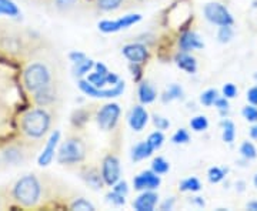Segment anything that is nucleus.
<instances>
[{
	"label": "nucleus",
	"mask_w": 257,
	"mask_h": 211,
	"mask_svg": "<svg viewBox=\"0 0 257 211\" xmlns=\"http://www.w3.org/2000/svg\"><path fill=\"white\" fill-rule=\"evenodd\" d=\"M40 193H42V187L35 175L22 177L16 183L15 190H13V195H15L16 201L25 207H33L39 201Z\"/></svg>",
	"instance_id": "obj_1"
},
{
	"label": "nucleus",
	"mask_w": 257,
	"mask_h": 211,
	"mask_svg": "<svg viewBox=\"0 0 257 211\" xmlns=\"http://www.w3.org/2000/svg\"><path fill=\"white\" fill-rule=\"evenodd\" d=\"M50 126V116L43 109H35L26 113L22 119V130L29 137H42Z\"/></svg>",
	"instance_id": "obj_2"
},
{
	"label": "nucleus",
	"mask_w": 257,
	"mask_h": 211,
	"mask_svg": "<svg viewBox=\"0 0 257 211\" xmlns=\"http://www.w3.org/2000/svg\"><path fill=\"white\" fill-rule=\"evenodd\" d=\"M23 82L29 92L36 93L40 89L49 86L50 83V72L43 63H33L25 70Z\"/></svg>",
	"instance_id": "obj_3"
},
{
	"label": "nucleus",
	"mask_w": 257,
	"mask_h": 211,
	"mask_svg": "<svg viewBox=\"0 0 257 211\" xmlns=\"http://www.w3.org/2000/svg\"><path fill=\"white\" fill-rule=\"evenodd\" d=\"M84 157V144L77 138H70L64 141L59 148L57 160L60 164H73Z\"/></svg>",
	"instance_id": "obj_4"
},
{
	"label": "nucleus",
	"mask_w": 257,
	"mask_h": 211,
	"mask_svg": "<svg viewBox=\"0 0 257 211\" xmlns=\"http://www.w3.org/2000/svg\"><path fill=\"white\" fill-rule=\"evenodd\" d=\"M204 16L206 19L219 26H231L233 25V16L230 12L220 3H207L204 6Z\"/></svg>",
	"instance_id": "obj_5"
},
{
	"label": "nucleus",
	"mask_w": 257,
	"mask_h": 211,
	"mask_svg": "<svg viewBox=\"0 0 257 211\" xmlns=\"http://www.w3.org/2000/svg\"><path fill=\"white\" fill-rule=\"evenodd\" d=\"M120 107L117 104H106L97 114V123L103 130H111L119 119Z\"/></svg>",
	"instance_id": "obj_6"
},
{
	"label": "nucleus",
	"mask_w": 257,
	"mask_h": 211,
	"mask_svg": "<svg viewBox=\"0 0 257 211\" xmlns=\"http://www.w3.org/2000/svg\"><path fill=\"white\" fill-rule=\"evenodd\" d=\"M79 87H80L86 94H89V96H92V97H117V96H120V94L123 93V90H124V83L119 82L116 84V87H113V89H109V90H100L99 87H94L92 83L82 80V82L79 83Z\"/></svg>",
	"instance_id": "obj_7"
},
{
	"label": "nucleus",
	"mask_w": 257,
	"mask_h": 211,
	"mask_svg": "<svg viewBox=\"0 0 257 211\" xmlns=\"http://www.w3.org/2000/svg\"><path fill=\"white\" fill-rule=\"evenodd\" d=\"M101 175H103V181L109 185L117 183L120 177V165L119 160L114 156H109L104 158L103 161V170H101Z\"/></svg>",
	"instance_id": "obj_8"
},
{
	"label": "nucleus",
	"mask_w": 257,
	"mask_h": 211,
	"mask_svg": "<svg viewBox=\"0 0 257 211\" xmlns=\"http://www.w3.org/2000/svg\"><path fill=\"white\" fill-rule=\"evenodd\" d=\"M140 19L142 18H140L139 15H127V16L119 19V20H116V22L103 20V22L99 23V29H100L101 32H104V33L119 32L121 29H126L128 28V26H132V25H135V23H138Z\"/></svg>",
	"instance_id": "obj_9"
},
{
	"label": "nucleus",
	"mask_w": 257,
	"mask_h": 211,
	"mask_svg": "<svg viewBox=\"0 0 257 211\" xmlns=\"http://www.w3.org/2000/svg\"><path fill=\"white\" fill-rule=\"evenodd\" d=\"M133 184L136 190H155L160 184V178L155 171H143L135 178Z\"/></svg>",
	"instance_id": "obj_10"
},
{
	"label": "nucleus",
	"mask_w": 257,
	"mask_h": 211,
	"mask_svg": "<svg viewBox=\"0 0 257 211\" xmlns=\"http://www.w3.org/2000/svg\"><path fill=\"white\" fill-rule=\"evenodd\" d=\"M2 160L8 165H19L25 163L26 160V153L23 151V148L18 146L8 147L3 154H2Z\"/></svg>",
	"instance_id": "obj_11"
},
{
	"label": "nucleus",
	"mask_w": 257,
	"mask_h": 211,
	"mask_svg": "<svg viewBox=\"0 0 257 211\" xmlns=\"http://www.w3.org/2000/svg\"><path fill=\"white\" fill-rule=\"evenodd\" d=\"M123 55L127 57L132 63H143L147 57L146 47L142 45H127L123 47Z\"/></svg>",
	"instance_id": "obj_12"
},
{
	"label": "nucleus",
	"mask_w": 257,
	"mask_h": 211,
	"mask_svg": "<svg viewBox=\"0 0 257 211\" xmlns=\"http://www.w3.org/2000/svg\"><path fill=\"white\" fill-rule=\"evenodd\" d=\"M59 137H60V133H59V131H55V133L52 134V137L49 138V141H47L43 153L39 157V164L49 165L52 163V160H53V157H55V150L56 146H57V141H59Z\"/></svg>",
	"instance_id": "obj_13"
},
{
	"label": "nucleus",
	"mask_w": 257,
	"mask_h": 211,
	"mask_svg": "<svg viewBox=\"0 0 257 211\" xmlns=\"http://www.w3.org/2000/svg\"><path fill=\"white\" fill-rule=\"evenodd\" d=\"M128 123H130V127L136 131L143 130V127L146 126L147 123V113L146 110L142 107V106H136L132 113H130V117H128Z\"/></svg>",
	"instance_id": "obj_14"
},
{
	"label": "nucleus",
	"mask_w": 257,
	"mask_h": 211,
	"mask_svg": "<svg viewBox=\"0 0 257 211\" xmlns=\"http://www.w3.org/2000/svg\"><path fill=\"white\" fill-rule=\"evenodd\" d=\"M157 194L152 193V191H146L143 193L140 197H138V200L133 202V207L138 211H152L155 208L157 202Z\"/></svg>",
	"instance_id": "obj_15"
},
{
	"label": "nucleus",
	"mask_w": 257,
	"mask_h": 211,
	"mask_svg": "<svg viewBox=\"0 0 257 211\" xmlns=\"http://www.w3.org/2000/svg\"><path fill=\"white\" fill-rule=\"evenodd\" d=\"M180 49L183 52H189V50H194V49H202L203 43L200 42V37L197 36L193 32H187L184 33L182 39H180Z\"/></svg>",
	"instance_id": "obj_16"
},
{
	"label": "nucleus",
	"mask_w": 257,
	"mask_h": 211,
	"mask_svg": "<svg viewBox=\"0 0 257 211\" xmlns=\"http://www.w3.org/2000/svg\"><path fill=\"white\" fill-rule=\"evenodd\" d=\"M153 147L150 146V143L149 141H142V143H139L138 146H135V148L132 150V158L135 160V161H139V160H143V158H146L149 157L152 153H153Z\"/></svg>",
	"instance_id": "obj_17"
},
{
	"label": "nucleus",
	"mask_w": 257,
	"mask_h": 211,
	"mask_svg": "<svg viewBox=\"0 0 257 211\" xmlns=\"http://www.w3.org/2000/svg\"><path fill=\"white\" fill-rule=\"evenodd\" d=\"M176 63L182 70L187 72V73H194L196 72V60L193 59L192 56L180 53L176 57Z\"/></svg>",
	"instance_id": "obj_18"
},
{
	"label": "nucleus",
	"mask_w": 257,
	"mask_h": 211,
	"mask_svg": "<svg viewBox=\"0 0 257 211\" xmlns=\"http://www.w3.org/2000/svg\"><path fill=\"white\" fill-rule=\"evenodd\" d=\"M139 96H140V101L147 104V103H152L156 99V92L149 83H142L139 87Z\"/></svg>",
	"instance_id": "obj_19"
},
{
	"label": "nucleus",
	"mask_w": 257,
	"mask_h": 211,
	"mask_svg": "<svg viewBox=\"0 0 257 211\" xmlns=\"http://www.w3.org/2000/svg\"><path fill=\"white\" fill-rule=\"evenodd\" d=\"M36 96H35V99L39 104H49L50 101H53L55 99V93H53V89L50 87V84L46 86V87H43V89H40L39 92L35 93Z\"/></svg>",
	"instance_id": "obj_20"
},
{
	"label": "nucleus",
	"mask_w": 257,
	"mask_h": 211,
	"mask_svg": "<svg viewBox=\"0 0 257 211\" xmlns=\"http://www.w3.org/2000/svg\"><path fill=\"white\" fill-rule=\"evenodd\" d=\"M0 15L10 16V18H18L20 15L19 8L12 0H0Z\"/></svg>",
	"instance_id": "obj_21"
},
{
	"label": "nucleus",
	"mask_w": 257,
	"mask_h": 211,
	"mask_svg": "<svg viewBox=\"0 0 257 211\" xmlns=\"http://www.w3.org/2000/svg\"><path fill=\"white\" fill-rule=\"evenodd\" d=\"M223 126V140L226 143H231L234 140V136H236V131H234V124L230 121V120H224L221 123Z\"/></svg>",
	"instance_id": "obj_22"
},
{
	"label": "nucleus",
	"mask_w": 257,
	"mask_h": 211,
	"mask_svg": "<svg viewBox=\"0 0 257 211\" xmlns=\"http://www.w3.org/2000/svg\"><path fill=\"white\" fill-rule=\"evenodd\" d=\"M200 181L194 177H190V178H186L184 181L180 183V190L182 191H199L200 190Z\"/></svg>",
	"instance_id": "obj_23"
},
{
	"label": "nucleus",
	"mask_w": 257,
	"mask_h": 211,
	"mask_svg": "<svg viewBox=\"0 0 257 211\" xmlns=\"http://www.w3.org/2000/svg\"><path fill=\"white\" fill-rule=\"evenodd\" d=\"M101 178H103V175H100L96 170H90L87 175H86V181L92 185L93 188H100L101 185H103V181H101Z\"/></svg>",
	"instance_id": "obj_24"
},
{
	"label": "nucleus",
	"mask_w": 257,
	"mask_h": 211,
	"mask_svg": "<svg viewBox=\"0 0 257 211\" xmlns=\"http://www.w3.org/2000/svg\"><path fill=\"white\" fill-rule=\"evenodd\" d=\"M152 168H153V171L157 173V174H165V173H167V170H169V163L166 161L163 157H157V158L153 160Z\"/></svg>",
	"instance_id": "obj_25"
},
{
	"label": "nucleus",
	"mask_w": 257,
	"mask_h": 211,
	"mask_svg": "<svg viewBox=\"0 0 257 211\" xmlns=\"http://www.w3.org/2000/svg\"><path fill=\"white\" fill-rule=\"evenodd\" d=\"M240 153H241V156L244 157V158H247V160L256 158L257 156L256 147L253 146L250 141H246V143L241 144V147H240Z\"/></svg>",
	"instance_id": "obj_26"
},
{
	"label": "nucleus",
	"mask_w": 257,
	"mask_h": 211,
	"mask_svg": "<svg viewBox=\"0 0 257 211\" xmlns=\"http://www.w3.org/2000/svg\"><path fill=\"white\" fill-rule=\"evenodd\" d=\"M182 96H183V90H182V87H179L177 84H173V86H170V89L165 93L163 100L165 101L175 100V99H180Z\"/></svg>",
	"instance_id": "obj_27"
},
{
	"label": "nucleus",
	"mask_w": 257,
	"mask_h": 211,
	"mask_svg": "<svg viewBox=\"0 0 257 211\" xmlns=\"http://www.w3.org/2000/svg\"><path fill=\"white\" fill-rule=\"evenodd\" d=\"M107 74L109 73H93L89 76V83H92L94 87H103L107 83Z\"/></svg>",
	"instance_id": "obj_28"
},
{
	"label": "nucleus",
	"mask_w": 257,
	"mask_h": 211,
	"mask_svg": "<svg viewBox=\"0 0 257 211\" xmlns=\"http://www.w3.org/2000/svg\"><path fill=\"white\" fill-rule=\"evenodd\" d=\"M190 126H192V129L194 130V131H203V130L207 129L209 121H207V119H206L204 116H197V117H194V119L190 121Z\"/></svg>",
	"instance_id": "obj_29"
},
{
	"label": "nucleus",
	"mask_w": 257,
	"mask_h": 211,
	"mask_svg": "<svg viewBox=\"0 0 257 211\" xmlns=\"http://www.w3.org/2000/svg\"><path fill=\"white\" fill-rule=\"evenodd\" d=\"M121 2L123 0H97V5H99V8L101 10L109 12V10L117 9L120 5H121Z\"/></svg>",
	"instance_id": "obj_30"
},
{
	"label": "nucleus",
	"mask_w": 257,
	"mask_h": 211,
	"mask_svg": "<svg viewBox=\"0 0 257 211\" xmlns=\"http://www.w3.org/2000/svg\"><path fill=\"white\" fill-rule=\"evenodd\" d=\"M93 67V62L92 60H83V62H80V63H77V66H76V69H74V74L76 76H83V74H86L90 69Z\"/></svg>",
	"instance_id": "obj_31"
},
{
	"label": "nucleus",
	"mask_w": 257,
	"mask_h": 211,
	"mask_svg": "<svg viewBox=\"0 0 257 211\" xmlns=\"http://www.w3.org/2000/svg\"><path fill=\"white\" fill-rule=\"evenodd\" d=\"M224 177V170H221L219 167H211L209 170V181L210 183H219Z\"/></svg>",
	"instance_id": "obj_32"
},
{
	"label": "nucleus",
	"mask_w": 257,
	"mask_h": 211,
	"mask_svg": "<svg viewBox=\"0 0 257 211\" xmlns=\"http://www.w3.org/2000/svg\"><path fill=\"white\" fill-rule=\"evenodd\" d=\"M200 100H202V103L204 106H211V104H214V101L217 100V92L210 89V90L203 93Z\"/></svg>",
	"instance_id": "obj_33"
},
{
	"label": "nucleus",
	"mask_w": 257,
	"mask_h": 211,
	"mask_svg": "<svg viewBox=\"0 0 257 211\" xmlns=\"http://www.w3.org/2000/svg\"><path fill=\"white\" fill-rule=\"evenodd\" d=\"M219 42L220 43H227L231 40V37H233V30L230 26H220V30H219Z\"/></svg>",
	"instance_id": "obj_34"
},
{
	"label": "nucleus",
	"mask_w": 257,
	"mask_h": 211,
	"mask_svg": "<svg viewBox=\"0 0 257 211\" xmlns=\"http://www.w3.org/2000/svg\"><path fill=\"white\" fill-rule=\"evenodd\" d=\"M72 208H73V210H83V211L94 210V207H93L92 204L87 201V200H84V198H79V200H76V201L72 204Z\"/></svg>",
	"instance_id": "obj_35"
},
{
	"label": "nucleus",
	"mask_w": 257,
	"mask_h": 211,
	"mask_svg": "<svg viewBox=\"0 0 257 211\" xmlns=\"http://www.w3.org/2000/svg\"><path fill=\"white\" fill-rule=\"evenodd\" d=\"M163 140H165L163 134H162L160 131H156V133L150 134V137H149V140H147V141L150 143V146L156 150V148H159V147L163 144Z\"/></svg>",
	"instance_id": "obj_36"
},
{
	"label": "nucleus",
	"mask_w": 257,
	"mask_h": 211,
	"mask_svg": "<svg viewBox=\"0 0 257 211\" xmlns=\"http://www.w3.org/2000/svg\"><path fill=\"white\" fill-rule=\"evenodd\" d=\"M243 116H244V119L247 120V121H257V109L254 107V104L253 106H247V107H244L243 109Z\"/></svg>",
	"instance_id": "obj_37"
},
{
	"label": "nucleus",
	"mask_w": 257,
	"mask_h": 211,
	"mask_svg": "<svg viewBox=\"0 0 257 211\" xmlns=\"http://www.w3.org/2000/svg\"><path fill=\"white\" fill-rule=\"evenodd\" d=\"M187 141H189V133L184 129L179 130L175 136H173V143H176V144H179V143H187Z\"/></svg>",
	"instance_id": "obj_38"
},
{
	"label": "nucleus",
	"mask_w": 257,
	"mask_h": 211,
	"mask_svg": "<svg viewBox=\"0 0 257 211\" xmlns=\"http://www.w3.org/2000/svg\"><path fill=\"white\" fill-rule=\"evenodd\" d=\"M223 94H224V97H227V99H233V97H236V94H237V89H236V86L234 84H226L224 87H223Z\"/></svg>",
	"instance_id": "obj_39"
},
{
	"label": "nucleus",
	"mask_w": 257,
	"mask_h": 211,
	"mask_svg": "<svg viewBox=\"0 0 257 211\" xmlns=\"http://www.w3.org/2000/svg\"><path fill=\"white\" fill-rule=\"evenodd\" d=\"M77 0H55L56 8L60 10H67L70 9V8H73Z\"/></svg>",
	"instance_id": "obj_40"
},
{
	"label": "nucleus",
	"mask_w": 257,
	"mask_h": 211,
	"mask_svg": "<svg viewBox=\"0 0 257 211\" xmlns=\"http://www.w3.org/2000/svg\"><path fill=\"white\" fill-rule=\"evenodd\" d=\"M153 123H155V126H156L159 130H166L170 126L169 120L163 119V117H160V116H155V117H153Z\"/></svg>",
	"instance_id": "obj_41"
},
{
	"label": "nucleus",
	"mask_w": 257,
	"mask_h": 211,
	"mask_svg": "<svg viewBox=\"0 0 257 211\" xmlns=\"http://www.w3.org/2000/svg\"><path fill=\"white\" fill-rule=\"evenodd\" d=\"M107 198H109V200H111V201L114 202V204H117V205L124 204V198H123V195L119 193H116V191H114V193L109 194V195H107Z\"/></svg>",
	"instance_id": "obj_42"
},
{
	"label": "nucleus",
	"mask_w": 257,
	"mask_h": 211,
	"mask_svg": "<svg viewBox=\"0 0 257 211\" xmlns=\"http://www.w3.org/2000/svg\"><path fill=\"white\" fill-rule=\"evenodd\" d=\"M247 100L251 103V104H254L257 106V86L254 87H251L247 93Z\"/></svg>",
	"instance_id": "obj_43"
},
{
	"label": "nucleus",
	"mask_w": 257,
	"mask_h": 211,
	"mask_svg": "<svg viewBox=\"0 0 257 211\" xmlns=\"http://www.w3.org/2000/svg\"><path fill=\"white\" fill-rule=\"evenodd\" d=\"M114 191H116V193L121 194V195L127 194V191H128L127 183H126V181H120V183H117L116 184V187H114Z\"/></svg>",
	"instance_id": "obj_44"
},
{
	"label": "nucleus",
	"mask_w": 257,
	"mask_h": 211,
	"mask_svg": "<svg viewBox=\"0 0 257 211\" xmlns=\"http://www.w3.org/2000/svg\"><path fill=\"white\" fill-rule=\"evenodd\" d=\"M214 104H216V107H217L219 110H227V107H229V103L226 100V97H223V99H219V97H217V100L214 101Z\"/></svg>",
	"instance_id": "obj_45"
},
{
	"label": "nucleus",
	"mask_w": 257,
	"mask_h": 211,
	"mask_svg": "<svg viewBox=\"0 0 257 211\" xmlns=\"http://www.w3.org/2000/svg\"><path fill=\"white\" fill-rule=\"evenodd\" d=\"M70 59H72V62H74V63L77 65V63H80L83 60H86V56L83 55V53L74 52V53H70Z\"/></svg>",
	"instance_id": "obj_46"
},
{
	"label": "nucleus",
	"mask_w": 257,
	"mask_h": 211,
	"mask_svg": "<svg viewBox=\"0 0 257 211\" xmlns=\"http://www.w3.org/2000/svg\"><path fill=\"white\" fill-rule=\"evenodd\" d=\"M173 202H175V200L172 198V200H167V201H165L163 204H162V210H170L172 207H173Z\"/></svg>",
	"instance_id": "obj_47"
},
{
	"label": "nucleus",
	"mask_w": 257,
	"mask_h": 211,
	"mask_svg": "<svg viewBox=\"0 0 257 211\" xmlns=\"http://www.w3.org/2000/svg\"><path fill=\"white\" fill-rule=\"evenodd\" d=\"M247 208L251 211H257V201H251L247 204Z\"/></svg>",
	"instance_id": "obj_48"
},
{
	"label": "nucleus",
	"mask_w": 257,
	"mask_h": 211,
	"mask_svg": "<svg viewBox=\"0 0 257 211\" xmlns=\"http://www.w3.org/2000/svg\"><path fill=\"white\" fill-rule=\"evenodd\" d=\"M250 136L253 138H257V124L251 127V130H250Z\"/></svg>",
	"instance_id": "obj_49"
},
{
	"label": "nucleus",
	"mask_w": 257,
	"mask_h": 211,
	"mask_svg": "<svg viewBox=\"0 0 257 211\" xmlns=\"http://www.w3.org/2000/svg\"><path fill=\"white\" fill-rule=\"evenodd\" d=\"M254 185H256V187H257V174L254 175Z\"/></svg>",
	"instance_id": "obj_50"
},
{
	"label": "nucleus",
	"mask_w": 257,
	"mask_h": 211,
	"mask_svg": "<svg viewBox=\"0 0 257 211\" xmlns=\"http://www.w3.org/2000/svg\"><path fill=\"white\" fill-rule=\"evenodd\" d=\"M254 77H256V79H257V74H256V76H254Z\"/></svg>",
	"instance_id": "obj_51"
}]
</instances>
